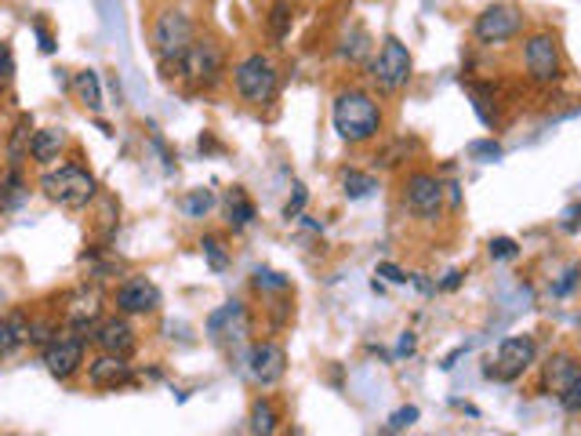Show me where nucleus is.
I'll use <instances>...</instances> for the list:
<instances>
[{
  "label": "nucleus",
  "instance_id": "1",
  "mask_svg": "<svg viewBox=\"0 0 581 436\" xmlns=\"http://www.w3.org/2000/svg\"><path fill=\"white\" fill-rule=\"evenodd\" d=\"M331 124H335L338 139L349 145H363V142H375L382 134V106L371 91L360 88H346L335 95V106H331Z\"/></svg>",
  "mask_w": 581,
  "mask_h": 436
},
{
  "label": "nucleus",
  "instance_id": "2",
  "mask_svg": "<svg viewBox=\"0 0 581 436\" xmlns=\"http://www.w3.org/2000/svg\"><path fill=\"white\" fill-rule=\"evenodd\" d=\"M175 73H179L182 85H190L193 91H211L225 80V51L215 37H196L185 55L175 62Z\"/></svg>",
  "mask_w": 581,
  "mask_h": 436
},
{
  "label": "nucleus",
  "instance_id": "3",
  "mask_svg": "<svg viewBox=\"0 0 581 436\" xmlns=\"http://www.w3.org/2000/svg\"><path fill=\"white\" fill-rule=\"evenodd\" d=\"M40 193H44L51 204L66 207V211H80V207H88L95 201L99 182H95V175L77 168V164H59V168H48L40 175Z\"/></svg>",
  "mask_w": 581,
  "mask_h": 436
},
{
  "label": "nucleus",
  "instance_id": "4",
  "mask_svg": "<svg viewBox=\"0 0 581 436\" xmlns=\"http://www.w3.org/2000/svg\"><path fill=\"white\" fill-rule=\"evenodd\" d=\"M233 88L247 106H269L280 95V69L276 62L262 55V51H251L233 66Z\"/></svg>",
  "mask_w": 581,
  "mask_h": 436
},
{
  "label": "nucleus",
  "instance_id": "5",
  "mask_svg": "<svg viewBox=\"0 0 581 436\" xmlns=\"http://www.w3.org/2000/svg\"><path fill=\"white\" fill-rule=\"evenodd\" d=\"M150 40H153V55L160 59V66L171 69L175 62L185 55V48L196 40V26L190 15L179 12V8H164V12L153 15Z\"/></svg>",
  "mask_w": 581,
  "mask_h": 436
},
{
  "label": "nucleus",
  "instance_id": "6",
  "mask_svg": "<svg viewBox=\"0 0 581 436\" xmlns=\"http://www.w3.org/2000/svg\"><path fill=\"white\" fill-rule=\"evenodd\" d=\"M411 69H414V59H411L408 44H403L400 37H386L378 44L375 59H371L367 77H371V85H375L378 95H397V91L408 88Z\"/></svg>",
  "mask_w": 581,
  "mask_h": 436
},
{
  "label": "nucleus",
  "instance_id": "7",
  "mask_svg": "<svg viewBox=\"0 0 581 436\" xmlns=\"http://www.w3.org/2000/svg\"><path fill=\"white\" fill-rule=\"evenodd\" d=\"M85 352H88V335H80V331H73V328H59L48 346L40 349V360H44L51 379L69 382L85 368Z\"/></svg>",
  "mask_w": 581,
  "mask_h": 436
},
{
  "label": "nucleus",
  "instance_id": "8",
  "mask_svg": "<svg viewBox=\"0 0 581 436\" xmlns=\"http://www.w3.org/2000/svg\"><path fill=\"white\" fill-rule=\"evenodd\" d=\"M403 211H408L414 222H436L443 211V182L436 179L432 171H411L403 179Z\"/></svg>",
  "mask_w": 581,
  "mask_h": 436
},
{
  "label": "nucleus",
  "instance_id": "9",
  "mask_svg": "<svg viewBox=\"0 0 581 436\" xmlns=\"http://www.w3.org/2000/svg\"><path fill=\"white\" fill-rule=\"evenodd\" d=\"M538 363V346L531 335H508L491 360H487V379L494 382H516L524 379Z\"/></svg>",
  "mask_w": 581,
  "mask_h": 436
},
{
  "label": "nucleus",
  "instance_id": "10",
  "mask_svg": "<svg viewBox=\"0 0 581 436\" xmlns=\"http://www.w3.org/2000/svg\"><path fill=\"white\" fill-rule=\"evenodd\" d=\"M524 69L534 85H553L564 73V55H559V40L548 29H538L524 40Z\"/></svg>",
  "mask_w": 581,
  "mask_h": 436
},
{
  "label": "nucleus",
  "instance_id": "11",
  "mask_svg": "<svg viewBox=\"0 0 581 436\" xmlns=\"http://www.w3.org/2000/svg\"><path fill=\"white\" fill-rule=\"evenodd\" d=\"M207 338L215 346H222L225 352H236L247 346V335H251V317H247V306L230 298L225 306H218L211 317H207Z\"/></svg>",
  "mask_w": 581,
  "mask_h": 436
},
{
  "label": "nucleus",
  "instance_id": "12",
  "mask_svg": "<svg viewBox=\"0 0 581 436\" xmlns=\"http://www.w3.org/2000/svg\"><path fill=\"white\" fill-rule=\"evenodd\" d=\"M244 371L258 389H273L287 375V349L273 338L251 342V349H247V357H244Z\"/></svg>",
  "mask_w": 581,
  "mask_h": 436
},
{
  "label": "nucleus",
  "instance_id": "13",
  "mask_svg": "<svg viewBox=\"0 0 581 436\" xmlns=\"http://www.w3.org/2000/svg\"><path fill=\"white\" fill-rule=\"evenodd\" d=\"M473 34L480 44H505V40L524 34V12L516 4H491L476 15Z\"/></svg>",
  "mask_w": 581,
  "mask_h": 436
},
{
  "label": "nucleus",
  "instance_id": "14",
  "mask_svg": "<svg viewBox=\"0 0 581 436\" xmlns=\"http://www.w3.org/2000/svg\"><path fill=\"white\" fill-rule=\"evenodd\" d=\"M113 306L124 317H153L160 309V287L145 277H128L113 291Z\"/></svg>",
  "mask_w": 581,
  "mask_h": 436
},
{
  "label": "nucleus",
  "instance_id": "15",
  "mask_svg": "<svg viewBox=\"0 0 581 436\" xmlns=\"http://www.w3.org/2000/svg\"><path fill=\"white\" fill-rule=\"evenodd\" d=\"M91 346L99 352H117V357H131L139 349V335H134L128 317H102L95 331H91Z\"/></svg>",
  "mask_w": 581,
  "mask_h": 436
},
{
  "label": "nucleus",
  "instance_id": "16",
  "mask_svg": "<svg viewBox=\"0 0 581 436\" xmlns=\"http://www.w3.org/2000/svg\"><path fill=\"white\" fill-rule=\"evenodd\" d=\"M134 382V371L128 357H117V352H99L95 360L88 363V386L99 389V393H109V389H124Z\"/></svg>",
  "mask_w": 581,
  "mask_h": 436
},
{
  "label": "nucleus",
  "instance_id": "17",
  "mask_svg": "<svg viewBox=\"0 0 581 436\" xmlns=\"http://www.w3.org/2000/svg\"><path fill=\"white\" fill-rule=\"evenodd\" d=\"M102 320V298L95 287H80L69 295V306H66V328L80 331V335H88L91 342V331Z\"/></svg>",
  "mask_w": 581,
  "mask_h": 436
},
{
  "label": "nucleus",
  "instance_id": "18",
  "mask_svg": "<svg viewBox=\"0 0 581 436\" xmlns=\"http://www.w3.org/2000/svg\"><path fill=\"white\" fill-rule=\"evenodd\" d=\"M578 375H581V360L570 357V352H556V357H548L542 368V389L548 397H559V393H567V386Z\"/></svg>",
  "mask_w": 581,
  "mask_h": 436
},
{
  "label": "nucleus",
  "instance_id": "19",
  "mask_svg": "<svg viewBox=\"0 0 581 436\" xmlns=\"http://www.w3.org/2000/svg\"><path fill=\"white\" fill-rule=\"evenodd\" d=\"M29 324H34V317L26 309H12V313L0 317V360L15 357L18 349L29 346Z\"/></svg>",
  "mask_w": 581,
  "mask_h": 436
},
{
  "label": "nucleus",
  "instance_id": "20",
  "mask_svg": "<svg viewBox=\"0 0 581 436\" xmlns=\"http://www.w3.org/2000/svg\"><path fill=\"white\" fill-rule=\"evenodd\" d=\"M66 145H69V134L62 128H40L34 131V142H29V161H34L37 168H51V164L62 161Z\"/></svg>",
  "mask_w": 581,
  "mask_h": 436
},
{
  "label": "nucleus",
  "instance_id": "21",
  "mask_svg": "<svg viewBox=\"0 0 581 436\" xmlns=\"http://www.w3.org/2000/svg\"><path fill=\"white\" fill-rule=\"evenodd\" d=\"M29 196V182L23 175V164H8L0 175V211H18Z\"/></svg>",
  "mask_w": 581,
  "mask_h": 436
},
{
  "label": "nucleus",
  "instance_id": "22",
  "mask_svg": "<svg viewBox=\"0 0 581 436\" xmlns=\"http://www.w3.org/2000/svg\"><path fill=\"white\" fill-rule=\"evenodd\" d=\"M255 201L247 196L244 185H233L230 193H225V226H230L233 233H244L247 226L255 222Z\"/></svg>",
  "mask_w": 581,
  "mask_h": 436
},
{
  "label": "nucleus",
  "instance_id": "23",
  "mask_svg": "<svg viewBox=\"0 0 581 436\" xmlns=\"http://www.w3.org/2000/svg\"><path fill=\"white\" fill-rule=\"evenodd\" d=\"M69 88H73V95H77V102H80V106H85L88 113H99V110H102V80H99L95 69L77 73Z\"/></svg>",
  "mask_w": 581,
  "mask_h": 436
},
{
  "label": "nucleus",
  "instance_id": "24",
  "mask_svg": "<svg viewBox=\"0 0 581 436\" xmlns=\"http://www.w3.org/2000/svg\"><path fill=\"white\" fill-rule=\"evenodd\" d=\"M29 142H34V117L23 113L12 128V139H8V164H26L29 161Z\"/></svg>",
  "mask_w": 581,
  "mask_h": 436
},
{
  "label": "nucleus",
  "instance_id": "25",
  "mask_svg": "<svg viewBox=\"0 0 581 436\" xmlns=\"http://www.w3.org/2000/svg\"><path fill=\"white\" fill-rule=\"evenodd\" d=\"M247 422H251V425H247L251 433H262V436L276 433V429H280V411H276V403L269 400V397H258V400L251 403V419H247Z\"/></svg>",
  "mask_w": 581,
  "mask_h": 436
},
{
  "label": "nucleus",
  "instance_id": "26",
  "mask_svg": "<svg viewBox=\"0 0 581 436\" xmlns=\"http://www.w3.org/2000/svg\"><path fill=\"white\" fill-rule=\"evenodd\" d=\"M375 190H378L375 175H367V171H357V168L341 171V193H346L349 201H367V196L375 193Z\"/></svg>",
  "mask_w": 581,
  "mask_h": 436
},
{
  "label": "nucleus",
  "instance_id": "27",
  "mask_svg": "<svg viewBox=\"0 0 581 436\" xmlns=\"http://www.w3.org/2000/svg\"><path fill=\"white\" fill-rule=\"evenodd\" d=\"M338 55L346 59V62H363V59H367V55H371V37H367V29H363V26H352V37H349V34L341 37Z\"/></svg>",
  "mask_w": 581,
  "mask_h": 436
},
{
  "label": "nucleus",
  "instance_id": "28",
  "mask_svg": "<svg viewBox=\"0 0 581 436\" xmlns=\"http://www.w3.org/2000/svg\"><path fill=\"white\" fill-rule=\"evenodd\" d=\"M211 207H215V190H190L182 196V211L190 215V218H204V215H211Z\"/></svg>",
  "mask_w": 581,
  "mask_h": 436
},
{
  "label": "nucleus",
  "instance_id": "29",
  "mask_svg": "<svg viewBox=\"0 0 581 436\" xmlns=\"http://www.w3.org/2000/svg\"><path fill=\"white\" fill-rule=\"evenodd\" d=\"M251 287L258 291V295H269V291H290V280L284 273H276V269H255L251 277Z\"/></svg>",
  "mask_w": 581,
  "mask_h": 436
},
{
  "label": "nucleus",
  "instance_id": "30",
  "mask_svg": "<svg viewBox=\"0 0 581 436\" xmlns=\"http://www.w3.org/2000/svg\"><path fill=\"white\" fill-rule=\"evenodd\" d=\"M201 252H204L207 266H211L215 273H225V269H230V252H225L218 236H204V241H201Z\"/></svg>",
  "mask_w": 581,
  "mask_h": 436
},
{
  "label": "nucleus",
  "instance_id": "31",
  "mask_svg": "<svg viewBox=\"0 0 581 436\" xmlns=\"http://www.w3.org/2000/svg\"><path fill=\"white\" fill-rule=\"evenodd\" d=\"M287 29H290V8L287 4H276L273 15H269V37H273L276 44H280V40L287 37Z\"/></svg>",
  "mask_w": 581,
  "mask_h": 436
},
{
  "label": "nucleus",
  "instance_id": "32",
  "mask_svg": "<svg viewBox=\"0 0 581 436\" xmlns=\"http://www.w3.org/2000/svg\"><path fill=\"white\" fill-rule=\"evenodd\" d=\"M487 252H491L494 262H513V258L520 255V247H516V241H508V236H494V241L487 244Z\"/></svg>",
  "mask_w": 581,
  "mask_h": 436
},
{
  "label": "nucleus",
  "instance_id": "33",
  "mask_svg": "<svg viewBox=\"0 0 581 436\" xmlns=\"http://www.w3.org/2000/svg\"><path fill=\"white\" fill-rule=\"evenodd\" d=\"M559 408H564V411H570V414H581V375L574 379V382H570V386H567V393H559Z\"/></svg>",
  "mask_w": 581,
  "mask_h": 436
},
{
  "label": "nucleus",
  "instance_id": "34",
  "mask_svg": "<svg viewBox=\"0 0 581 436\" xmlns=\"http://www.w3.org/2000/svg\"><path fill=\"white\" fill-rule=\"evenodd\" d=\"M418 414H422L418 408H400V411L392 414V419L386 422V429H389V433H403V429H411V425L418 422Z\"/></svg>",
  "mask_w": 581,
  "mask_h": 436
},
{
  "label": "nucleus",
  "instance_id": "35",
  "mask_svg": "<svg viewBox=\"0 0 581 436\" xmlns=\"http://www.w3.org/2000/svg\"><path fill=\"white\" fill-rule=\"evenodd\" d=\"M15 77V59H12V48H8V40H0V88H8Z\"/></svg>",
  "mask_w": 581,
  "mask_h": 436
},
{
  "label": "nucleus",
  "instance_id": "36",
  "mask_svg": "<svg viewBox=\"0 0 581 436\" xmlns=\"http://www.w3.org/2000/svg\"><path fill=\"white\" fill-rule=\"evenodd\" d=\"M309 201V193H306V185L302 182H295V196L284 204V218H302V207Z\"/></svg>",
  "mask_w": 581,
  "mask_h": 436
},
{
  "label": "nucleus",
  "instance_id": "37",
  "mask_svg": "<svg viewBox=\"0 0 581 436\" xmlns=\"http://www.w3.org/2000/svg\"><path fill=\"white\" fill-rule=\"evenodd\" d=\"M375 273H378V277H389L392 284H408V280H411L408 273H403L400 266H392V262H378V269H375Z\"/></svg>",
  "mask_w": 581,
  "mask_h": 436
},
{
  "label": "nucleus",
  "instance_id": "38",
  "mask_svg": "<svg viewBox=\"0 0 581 436\" xmlns=\"http://www.w3.org/2000/svg\"><path fill=\"white\" fill-rule=\"evenodd\" d=\"M469 153H473V157H502V145H498V142H473L469 145Z\"/></svg>",
  "mask_w": 581,
  "mask_h": 436
},
{
  "label": "nucleus",
  "instance_id": "39",
  "mask_svg": "<svg viewBox=\"0 0 581 436\" xmlns=\"http://www.w3.org/2000/svg\"><path fill=\"white\" fill-rule=\"evenodd\" d=\"M34 29H37V40H40V51H44V55H51V51H55V37L48 34L44 23H37Z\"/></svg>",
  "mask_w": 581,
  "mask_h": 436
},
{
  "label": "nucleus",
  "instance_id": "40",
  "mask_svg": "<svg viewBox=\"0 0 581 436\" xmlns=\"http://www.w3.org/2000/svg\"><path fill=\"white\" fill-rule=\"evenodd\" d=\"M397 352H400V357H408V352H414V335H411V331L400 338V349H397Z\"/></svg>",
  "mask_w": 581,
  "mask_h": 436
},
{
  "label": "nucleus",
  "instance_id": "41",
  "mask_svg": "<svg viewBox=\"0 0 581 436\" xmlns=\"http://www.w3.org/2000/svg\"><path fill=\"white\" fill-rule=\"evenodd\" d=\"M459 284H462V273H459V269H454V273H448V280H443V291H454Z\"/></svg>",
  "mask_w": 581,
  "mask_h": 436
},
{
  "label": "nucleus",
  "instance_id": "42",
  "mask_svg": "<svg viewBox=\"0 0 581 436\" xmlns=\"http://www.w3.org/2000/svg\"><path fill=\"white\" fill-rule=\"evenodd\" d=\"M574 277H578V284H581V262L574 266Z\"/></svg>",
  "mask_w": 581,
  "mask_h": 436
},
{
  "label": "nucleus",
  "instance_id": "43",
  "mask_svg": "<svg viewBox=\"0 0 581 436\" xmlns=\"http://www.w3.org/2000/svg\"><path fill=\"white\" fill-rule=\"evenodd\" d=\"M574 211H578V215H581V207H574Z\"/></svg>",
  "mask_w": 581,
  "mask_h": 436
}]
</instances>
